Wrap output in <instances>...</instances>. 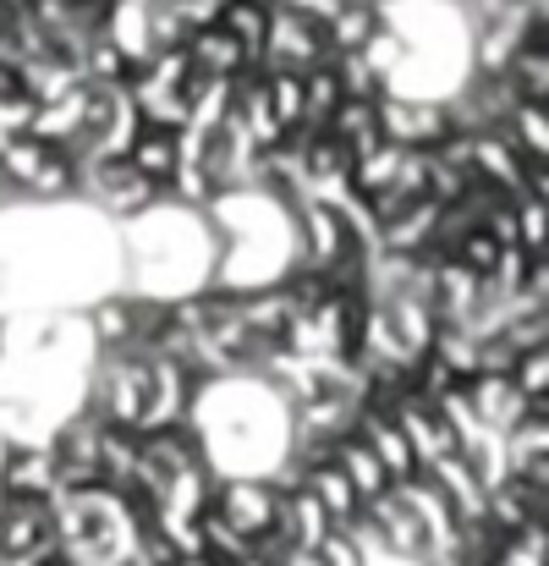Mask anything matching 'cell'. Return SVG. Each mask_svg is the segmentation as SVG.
I'll return each mask as SVG.
<instances>
[{"label":"cell","mask_w":549,"mask_h":566,"mask_svg":"<svg viewBox=\"0 0 549 566\" xmlns=\"http://www.w3.org/2000/svg\"><path fill=\"white\" fill-rule=\"evenodd\" d=\"M122 160H127L149 188H160V182H171V177L182 171V133H177V127L138 122L133 138H127V149H122Z\"/></svg>","instance_id":"1"},{"label":"cell","mask_w":549,"mask_h":566,"mask_svg":"<svg viewBox=\"0 0 549 566\" xmlns=\"http://www.w3.org/2000/svg\"><path fill=\"white\" fill-rule=\"evenodd\" d=\"M94 182L105 188V198H110L116 209H133V203H149V198H155V188H149L122 155H105L99 171H94Z\"/></svg>","instance_id":"2"}]
</instances>
